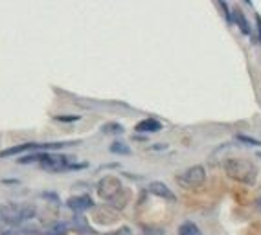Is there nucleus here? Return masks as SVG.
<instances>
[{"instance_id":"1","label":"nucleus","mask_w":261,"mask_h":235,"mask_svg":"<svg viewBox=\"0 0 261 235\" xmlns=\"http://www.w3.org/2000/svg\"><path fill=\"white\" fill-rule=\"evenodd\" d=\"M224 171L232 180L241 184H254L257 178V167L246 158H228L224 162Z\"/></svg>"},{"instance_id":"2","label":"nucleus","mask_w":261,"mask_h":235,"mask_svg":"<svg viewBox=\"0 0 261 235\" xmlns=\"http://www.w3.org/2000/svg\"><path fill=\"white\" fill-rule=\"evenodd\" d=\"M37 213V209L35 206H22V204H6L0 208V215H2V219L4 222L11 226H19L22 222H26V220L33 219Z\"/></svg>"},{"instance_id":"3","label":"nucleus","mask_w":261,"mask_h":235,"mask_svg":"<svg viewBox=\"0 0 261 235\" xmlns=\"http://www.w3.org/2000/svg\"><path fill=\"white\" fill-rule=\"evenodd\" d=\"M72 144H21V145H13L10 149L0 151V158H8L13 155H21V153H46L50 149H61V147H68Z\"/></svg>"},{"instance_id":"4","label":"nucleus","mask_w":261,"mask_h":235,"mask_svg":"<svg viewBox=\"0 0 261 235\" xmlns=\"http://www.w3.org/2000/svg\"><path fill=\"white\" fill-rule=\"evenodd\" d=\"M204 180H206V171H204L203 166H193L190 169L182 173V175L177 176V184L186 189H193V187L203 186Z\"/></svg>"},{"instance_id":"5","label":"nucleus","mask_w":261,"mask_h":235,"mask_svg":"<svg viewBox=\"0 0 261 235\" xmlns=\"http://www.w3.org/2000/svg\"><path fill=\"white\" fill-rule=\"evenodd\" d=\"M123 186L122 182H120V178H116V176H103L102 180L98 182V195H100V198H103V200H109V202H112L114 198L122 193Z\"/></svg>"},{"instance_id":"6","label":"nucleus","mask_w":261,"mask_h":235,"mask_svg":"<svg viewBox=\"0 0 261 235\" xmlns=\"http://www.w3.org/2000/svg\"><path fill=\"white\" fill-rule=\"evenodd\" d=\"M66 206L72 211H75V213H83V211H86V209H91L94 206V200L89 195H75V197H70L66 200Z\"/></svg>"},{"instance_id":"7","label":"nucleus","mask_w":261,"mask_h":235,"mask_svg":"<svg viewBox=\"0 0 261 235\" xmlns=\"http://www.w3.org/2000/svg\"><path fill=\"white\" fill-rule=\"evenodd\" d=\"M147 189H149V193H151V195H155V197L165 198V200H171V202H175V200H177L175 193L171 191V189L165 186L164 182H151Z\"/></svg>"},{"instance_id":"8","label":"nucleus","mask_w":261,"mask_h":235,"mask_svg":"<svg viewBox=\"0 0 261 235\" xmlns=\"http://www.w3.org/2000/svg\"><path fill=\"white\" fill-rule=\"evenodd\" d=\"M134 131L136 133H158V131H162V123L155 118H147V120H142L140 123H136Z\"/></svg>"},{"instance_id":"9","label":"nucleus","mask_w":261,"mask_h":235,"mask_svg":"<svg viewBox=\"0 0 261 235\" xmlns=\"http://www.w3.org/2000/svg\"><path fill=\"white\" fill-rule=\"evenodd\" d=\"M179 235H203V233H201L197 224H193L192 220H186V222H182L181 228H179Z\"/></svg>"},{"instance_id":"10","label":"nucleus","mask_w":261,"mask_h":235,"mask_svg":"<svg viewBox=\"0 0 261 235\" xmlns=\"http://www.w3.org/2000/svg\"><path fill=\"white\" fill-rule=\"evenodd\" d=\"M234 21H235V24L239 26L241 32L245 33V35H248V33H250V26H248V22H246L245 15H243V13H241L239 10H235V11H234Z\"/></svg>"},{"instance_id":"11","label":"nucleus","mask_w":261,"mask_h":235,"mask_svg":"<svg viewBox=\"0 0 261 235\" xmlns=\"http://www.w3.org/2000/svg\"><path fill=\"white\" fill-rule=\"evenodd\" d=\"M129 198H131V193H129L127 189H122V193H120V195H118V197L114 198L111 204L114 206V208H120V209H122L123 206L129 202Z\"/></svg>"},{"instance_id":"12","label":"nucleus","mask_w":261,"mask_h":235,"mask_svg":"<svg viewBox=\"0 0 261 235\" xmlns=\"http://www.w3.org/2000/svg\"><path fill=\"white\" fill-rule=\"evenodd\" d=\"M111 153H114V155H131V149H129L125 144L114 142V144L111 145Z\"/></svg>"},{"instance_id":"13","label":"nucleus","mask_w":261,"mask_h":235,"mask_svg":"<svg viewBox=\"0 0 261 235\" xmlns=\"http://www.w3.org/2000/svg\"><path fill=\"white\" fill-rule=\"evenodd\" d=\"M103 131L109 134H122L123 127L120 125V123H107V125H103Z\"/></svg>"},{"instance_id":"14","label":"nucleus","mask_w":261,"mask_h":235,"mask_svg":"<svg viewBox=\"0 0 261 235\" xmlns=\"http://www.w3.org/2000/svg\"><path fill=\"white\" fill-rule=\"evenodd\" d=\"M142 231L144 235H164L162 228H153V226H142Z\"/></svg>"},{"instance_id":"15","label":"nucleus","mask_w":261,"mask_h":235,"mask_svg":"<svg viewBox=\"0 0 261 235\" xmlns=\"http://www.w3.org/2000/svg\"><path fill=\"white\" fill-rule=\"evenodd\" d=\"M237 140H239V142H243V144L261 145V142H257V140H254V138H248V136H243V134H239V136H237Z\"/></svg>"},{"instance_id":"16","label":"nucleus","mask_w":261,"mask_h":235,"mask_svg":"<svg viewBox=\"0 0 261 235\" xmlns=\"http://www.w3.org/2000/svg\"><path fill=\"white\" fill-rule=\"evenodd\" d=\"M55 120H59V122H75V120H79V116H55Z\"/></svg>"},{"instance_id":"17","label":"nucleus","mask_w":261,"mask_h":235,"mask_svg":"<svg viewBox=\"0 0 261 235\" xmlns=\"http://www.w3.org/2000/svg\"><path fill=\"white\" fill-rule=\"evenodd\" d=\"M109 235H131V230H129V228H120L118 231H112V233Z\"/></svg>"},{"instance_id":"18","label":"nucleus","mask_w":261,"mask_h":235,"mask_svg":"<svg viewBox=\"0 0 261 235\" xmlns=\"http://www.w3.org/2000/svg\"><path fill=\"white\" fill-rule=\"evenodd\" d=\"M26 235H48V233H44V231H39V230H26Z\"/></svg>"},{"instance_id":"19","label":"nucleus","mask_w":261,"mask_h":235,"mask_svg":"<svg viewBox=\"0 0 261 235\" xmlns=\"http://www.w3.org/2000/svg\"><path fill=\"white\" fill-rule=\"evenodd\" d=\"M256 22H257V30H259V39H261V17L256 15Z\"/></svg>"},{"instance_id":"20","label":"nucleus","mask_w":261,"mask_h":235,"mask_svg":"<svg viewBox=\"0 0 261 235\" xmlns=\"http://www.w3.org/2000/svg\"><path fill=\"white\" fill-rule=\"evenodd\" d=\"M0 235H19L17 231H4V233H0Z\"/></svg>"},{"instance_id":"21","label":"nucleus","mask_w":261,"mask_h":235,"mask_svg":"<svg viewBox=\"0 0 261 235\" xmlns=\"http://www.w3.org/2000/svg\"><path fill=\"white\" fill-rule=\"evenodd\" d=\"M257 208H259V211H261V197H259V200H257Z\"/></svg>"},{"instance_id":"22","label":"nucleus","mask_w":261,"mask_h":235,"mask_svg":"<svg viewBox=\"0 0 261 235\" xmlns=\"http://www.w3.org/2000/svg\"><path fill=\"white\" fill-rule=\"evenodd\" d=\"M259 156H261V153H259Z\"/></svg>"}]
</instances>
